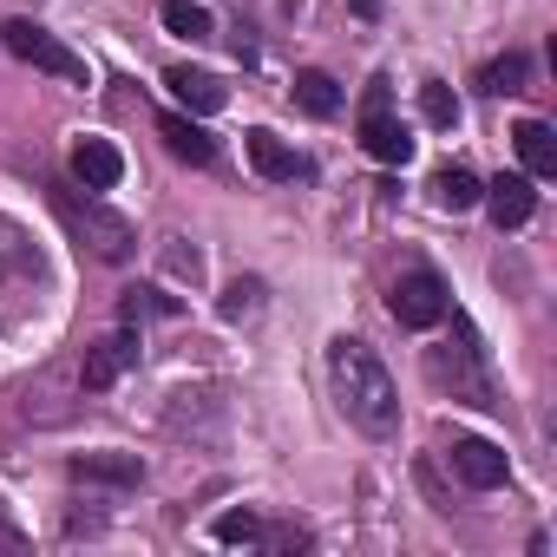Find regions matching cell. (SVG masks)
<instances>
[{
  "mask_svg": "<svg viewBox=\"0 0 557 557\" xmlns=\"http://www.w3.org/2000/svg\"><path fill=\"white\" fill-rule=\"evenodd\" d=\"M0 40H8V53H14V60H27L34 73L73 79V86H86V79H92V73H86V60H79L60 34H47V27H34V21H8V27H0Z\"/></svg>",
  "mask_w": 557,
  "mask_h": 557,
  "instance_id": "cell-4",
  "label": "cell"
},
{
  "mask_svg": "<svg viewBox=\"0 0 557 557\" xmlns=\"http://www.w3.org/2000/svg\"><path fill=\"white\" fill-rule=\"evenodd\" d=\"M420 112H426V125L453 132V125H459V92H453L446 79H426V86H420Z\"/></svg>",
  "mask_w": 557,
  "mask_h": 557,
  "instance_id": "cell-19",
  "label": "cell"
},
{
  "mask_svg": "<svg viewBox=\"0 0 557 557\" xmlns=\"http://www.w3.org/2000/svg\"><path fill=\"white\" fill-rule=\"evenodd\" d=\"M387 309H394L400 329H440L446 322V283L433 269H407L394 283V296H387Z\"/></svg>",
  "mask_w": 557,
  "mask_h": 557,
  "instance_id": "cell-5",
  "label": "cell"
},
{
  "mask_svg": "<svg viewBox=\"0 0 557 557\" xmlns=\"http://www.w3.org/2000/svg\"><path fill=\"white\" fill-rule=\"evenodd\" d=\"M184 302L177 296H164V289H132L125 296V322H145V315H177Z\"/></svg>",
  "mask_w": 557,
  "mask_h": 557,
  "instance_id": "cell-22",
  "label": "cell"
},
{
  "mask_svg": "<svg viewBox=\"0 0 557 557\" xmlns=\"http://www.w3.org/2000/svg\"><path fill=\"white\" fill-rule=\"evenodd\" d=\"M329 374H335V400H342V413L368 433V440H387L394 426H400V387H394V374L381 368V355L368 348V342H335L329 348Z\"/></svg>",
  "mask_w": 557,
  "mask_h": 557,
  "instance_id": "cell-1",
  "label": "cell"
},
{
  "mask_svg": "<svg viewBox=\"0 0 557 557\" xmlns=\"http://www.w3.org/2000/svg\"><path fill=\"white\" fill-rule=\"evenodd\" d=\"M164 269L177 275V283H203V249H190V243H171V249H164Z\"/></svg>",
  "mask_w": 557,
  "mask_h": 557,
  "instance_id": "cell-23",
  "label": "cell"
},
{
  "mask_svg": "<svg viewBox=\"0 0 557 557\" xmlns=\"http://www.w3.org/2000/svg\"><path fill=\"white\" fill-rule=\"evenodd\" d=\"M479 203L492 210V223H498V230H518V223H531V210H537V177L511 171V177L485 184V197H479Z\"/></svg>",
  "mask_w": 557,
  "mask_h": 557,
  "instance_id": "cell-9",
  "label": "cell"
},
{
  "mask_svg": "<svg viewBox=\"0 0 557 557\" xmlns=\"http://www.w3.org/2000/svg\"><path fill=\"white\" fill-rule=\"evenodd\" d=\"M453 472H459L472 492H492V485L511 479V459H505V446H492V440H453Z\"/></svg>",
  "mask_w": 557,
  "mask_h": 557,
  "instance_id": "cell-8",
  "label": "cell"
},
{
  "mask_svg": "<svg viewBox=\"0 0 557 557\" xmlns=\"http://www.w3.org/2000/svg\"><path fill=\"white\" fill-rule=\"evenodd\" d=\"M73 177H79L86 190H119V177H125L119 145H112V138H79V145H73Z\"/></svg>",
  "mask_w": 557,
  "mask_h": 557,
  "instance_id": "cell-11",
  "label": "cell"
},
{
  "mask_svg": "<svg viewBox=\"0 0 557 557\" xmlns=\"http://www.w3.org/2000/svg\"><path fill=\"white\" fill-rule=\"evenodd\" d=\"M256 309H262V283H256V275H236V283L223 289V302H216L223 322H249Z\"/></svg>",
  "mask_w": 557,
  "mask_h": 557,
  "instance_id": "cell-20",
  "label": "cell"
},
{
  "mask_svg": "<svg viewBox=\"0 0 557 557\" xmlns=\"http://www.w3.org/2000/svg\"><path fill=\"white\" fill-rule=\"evenodd\" d=\"M53 210H60V223L99 256V262H125L132 249H138V230H132V216H119V210H106L99 197H86L79 203V190H53Z\"/></svg>",
  "mask_w": 557,
  "mask_h": 557,
  "instance_id": "cell-2",
  "label": "cell"
},
{
  "mask_svg": "<svg viewBox=\"0 0 557 557\" xmlns=\"http://www.w3.org/2000/svg\"><path fill=\"white\" fill-rule=\"evenodd\" d=\"M511 145H518V158H524V177H557V132H550L544 119H524V125L511 132Z\"/></svg>",
  "mask_w": 557,
  "mask_h": 557,
  "instance_id": "cell-14",
  "label": "cell"
},
{
  "mask_svg": "<svg viewBox=\"0 0 557 557\" xmlns=\"http://www.w3.org/2000/svg\"><path fill=\"white\" fill-rule=\"evenodd\" d=\"M361 151L374 164H407L413 158V132L387 112V106H361Z\"/></svg>",
  "mask_w": 557,
  "mask_h": 557,
  "instance_id": "cell-7",
  "label": "cell"
},
{
  "mask_svg": "<svg viewBox=\"0 0 557 557\" xmlns=\"http://www.w3.org/2000/svg\"><path fill=\"white\" fill-rule=\"evenodd\" d=\"M426 381H433L440 394L466 400V407H485V413L505 407L498 387H492V374H485V348H479L472 329H459V348H433V355H426Z\"/></svg>",
  "mask_w": 557,
  "mask_h": 557,
  "instance_id": "cell-3",
  "label": "cell"
},
{
  "mask_svg": "<svg viewBox=\"0 0 557 557\" xmlns=\"http://www.w3.org/2000/svg\"><path fill=\"white\" fill-rule=\"evenodd\" d=\"M524 79H531V60H524V53H505V60H492V66H485V79H479V86L505 99V92H524Z\"/></svg>",
  "mask_w": 557,
  "mask_h": 557,
  "instance_id": "cell-21",
  "label": "cell"
},
{
  "mask_svg": "<svg viewBox=\"0 0 557 557\" xmlns=\"http://www.w3.org/2000/svg\"><path fill=\"white\" fill-rule=\"evenodd\" d=\"M164 34H177V40H210L216 34V21H210V8L203 0H164Z\"/></svg>",
  "mask_w": 557,
  "mask_h": 557,
  "instance_id": "cell-16",
  "label": "cell"
},
{
  "mask_svg": "<svg viewBox=\"0 0 557 557\" xmlns=\"http://www.w3.org/2000/svg\"><path fill=\"white\" fill-rule=\"evenodd\" d=\"M158 138H164L171 158H184V164H210V158H216V138H210L190 112H164V119H158Z\"/></svg>",
  "mask_w": 557,
  "mask_h": 557,
  "instance_id": "cell-13",
  "label": "cell"
},
{
  "mask_svg": "<svg viewBox=\"0 0 557 557\" xmlns=\"http://www.w3.org/2000/svg\"><path fill=\"white\" fill-rule=\"evenodd\" d=\"M138 335L132 329H119V335H106V342H92L86 348V368H79V381H86V394H106V387H119L132 368H138Z\"/></svg>",
  "mask_w": 557,
  "mask_h": 557,
  "instance_id": "cell-6",
  "label": "cell"
},
{
  "mask_svg": "<svg viewBox=\"0 0 557 557\" xmlns=\"http://www.w3.org/2000/svg\"><path fill=\"white\" fill-rule=\"evenodd\" d=\"M164 86H171V99H177L190 119H210V112H223V99H230L223 79H216V73H197V66H171Z\"/></svg>",
  "mask_w": 557,
  "mask_h": 557,
  "instance_id": "cell-10",
  "label": "cell"
},
{
  "mask_svg": "<svg viewBox=\"0 0 557 557\" xmlns=\"http://www.w3.org/2000/svg\"><path fill=\"white\" fill-rule=\"evenodd\" d=\"M73 479H99V485H138V479H145V459H138V453H79V459H73Z\"/></svg>",
  "mask_w": 557,
  "mask_h": 557,
  "instance_id": "cell-15",
  "label": "cell"
},
{
  "mask_svg": "<svg viewBox=\"0 0 557 557\" xmlns=\"http://www.w3.org/2000/svg\"><path fill=\"white\" fill-rule=\"evenodd\" d=\"M223 544H249V537H262V524H256V511H223L216 524H210Z\"/></svg>",
  "mask_w": 557,
  "mask_h": 557,
  "instance_id": "cell-24",
  "label": "cell"
},
{
  "mask_svg": "<svg viewBox=\"0 0 557 557\" xmlns=\"http://www.w3.org/2000/svg\"><path fill=\"white\" fill-rule=\"evenodd\" d=\"M348 8H355L361 21H374V14H381V0H348Z\"/></svg>",
  "mask_w": 557,
  "mask_h": 557,
  "instance_id": "cell-25",
  "label": "cell"
},
{
  "mask_svg": "<svg viewBox=\"0 0 557 557\" xmlns=\"http://www.w3.org/2000/svg\"><path fill=\"white\" fill-rule=\"evenodd\" d=\"M296 99H302V112H315V119H335L342 112V86L329 79V73H296Z\"/></svg>",
  "mask_w": 557,
  "mask_h": 557,
  "instance_id": "cell-18",
  "label": "cell"
},
{
  "mask_svg": "<svg viewBox=\"0 0 557 557\" xmlns=\"http://www.w3.org/2000/svg\"><path fill=\"white\" fill-rule=\"evenodd\" d=\"M243 151H249V164H256L269 184H289V177H302V171H309V164H302V158H296L283 138H275V132H262V125L243 138Z\"/></svg>",
  "mask_w": 557,
  "mask_h": 557,
  "instance_id": "cell-12",
  "label": "cell"
},
{
  "mask_svg": "<svg viewBox=\"0 0 557 557\" xmlns=\"http://www.w3.org/2000/svg\"><path fill=\"white\" fill-rule=\"evenodd\" d=\"M479 197H485V184H479L472 171H459V164H446V171L433 177V203H440V210H472Z\"/></svg>",
  "mask_w": 557,
  "mask_h": 557,
  "instance_id": "cell-17",
  "label": "cell"
}]
</instances>
